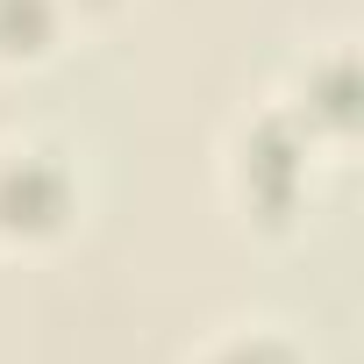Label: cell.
<instances>
[{
	"label": "cell",
	"instance_id": "cell-1",
	"mask_svg": "<svg viewBox=\"0 0 364 364\" xmlns=\"http://www.w3.org/2000/svg\"><path fill=\"white\" fill-rule=\"evenodd\" d=\"M328 150L279 107V100H264V107H250L243 122H236V136H229V150H222V193H229V208L250 222V229H264V236H279V229H293L307 208H314V164H321Z\"/></svg>",
	"mask_w": 364,
	"mask_h": 364
},
{
	"label": "cell",
	"instance_id": "cell-2",
	"mask_svg": "<svg viewBox=\"0 0 364 364\" xmlns=\"http://www.w3.org/2000/svg\"><path fill=\"white\" fill-rule=\"evenodd\" d=\"M86 215V164L50 129H0V250H50Z\"/></svg>",
	"mask_w": 364,
	"mask_h": 364
},
{
	"label": "cell",
	"instance_id": "cell-3",
	"mask_svg": "<svg viewBox=\"0 0 364 364\" xmlns=\"http://www.w3.org/2000/svg\"><path fill=\"white\" fill-rule=\"evenodd\" d=\"M328 157L350 143V129H357V58H350V36H321V43H307L300 58H293V72H286V86L272 93Z\"/></svg>",
	"mask_w": 364,
	"mask_h": 364
},
{
	"label": "cell",
	"instance_id": "cell-4",
	"mask_svg": "<svg viewBox=\"0 0 364 364\" xmlns=\"http://www.w3.org/2000/svg\"><path fill=\"white\" fill-rule=\"evenodd\" d=\"M72 36L58 0H0V72H36Z\"/></svg>",
	"mask_w": 364,
	"mask_h": 364
},
{
	"label": "cell",
	"instance_id": "cell-5",
	"mask_svg": "<svg viewBox=\"0 0 364 364\" xmlns=\"http://www.w3.org/2000/svg\"><path fill=\"white\" fill-rule=\"evenodd\" d=\"M186 364H307V350L279 321H222Z\"/></svg>",
	"mask_w": 364,
	"mask_h": 364
},
{
	"label": "cell",
	"instance_id": "cell-6",
	"mask_svg": "<svg viewBox=\"0 0 364 364\" xmlns=\"http://www.w3.org/2000/svg\"><path fill=\"white\" fill-rule=\"evenodd\" d=\"M58 8H65V22H72V29H100V22L129 15V0H58Z\"/></svg>",
	"mask_w": 364,
	"mask_h": 364
}]
</instances>
